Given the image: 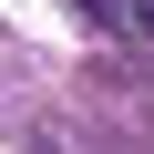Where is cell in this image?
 I'll list each match as a JSON object with an SVG mask.
<instances>
[{"label": "cell", "instance_id": "cell-1", "mask_svg": "<svg viewBox=\"0 0 154 154\" xmlns=\"http://www.w3.org/2000/svg\"><path fill=\"white\" fill-rule=\"evenodd\" d=\"M134 21H144V31H154V0H134Z\"/></svg>", "mask_w": 154, "mask_h": 154}, {"label": "cell", "instance_id": "cell-2", "mask_svg": "<svg viewBox=\"0 0 154 154\" xmlns=\"http://www.w3.org/2000/svg\"><path fill=\"white\" fill-rule=\"evenodd\" d=\"M93 11H103V0H93Z\"/></svg>", "mask_w": 154, "mask_h": 154}]
</instances>
